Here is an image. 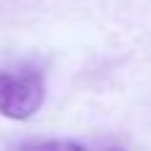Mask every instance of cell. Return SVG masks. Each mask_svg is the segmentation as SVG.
I'll return each mask as SVG.
<instances>
[{
  "mask_svg": "<svg viewBox=\"0 0 151 151\" xmlns=\"http://www.w3.org/2000/svg\"><path fill=\"white\" fill-rule=\"evenodd\" d=\"M45 83L40 70L33 65L0 68V113L8 119H30L40 108Z\"/></svg>",
  "mask_w": 151,
  "mask_h": 151,
  "instance_id": "1",
  "label": "cell"
}]
</instances>
